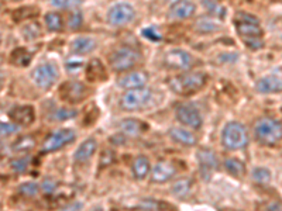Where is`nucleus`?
Here are the masks:
<instances>
[{"mask_svg":"<svg viewBox=\"0 0 282 211\" xmlns=\"http://www.w3.org/2000/svg\"><path fill=\"white\" fill-rule=\"evenodd\" d=\"M244 44L250 48V50H260V48H262L264 47V41H262V38H251V39H247L244 41Z\"/></svg>","mask_w":282,"mask_h":211,"instance_id":"obj_43","label":"nucleus"},{"mask_svg":"<svg viewBox=\"0 0 282 211\" xmlns=\"http://www.w3.org/2000/svg\"><path fill=\"white\" fill-rule=\"evenodd\" d=\"M60 77V71L57 65L52 62H45L38 65L37 68L31 72V79L34 85L41 90H48L57 83Z\"/></svg>","mask_w":282,"mask_h":211,"instance_id":"obj_7","label":"nucleus"},{"mask_svg":"<svg viewBox=\"0 0 282 211\" xmlns=\"http://www.w3.org/2000/svg\"><path fill=\"white\" fill-rule=\"evenodd\" d=\"M78 114L76 110H72V109H58L57 112L54 113V118L57 120V121H66V120H69V118H72Z\"/></svg>","mask_w":282,"mask_h":211,"instance_id":"obj_38","label":"nucleus"},{"mask_svg":"<svg viewBox=\"0 0 282 211\" xmlns=\"http://www.w3.org/2000/svg\"><path fill=\"white\" fill-rule=\"evenodd\" d=\"M256 90L261 95H274L282 92V79L277 75H267L256 82Z\"/></svg>","mask_w":282,"mask_h":211,"instance_id":"obj_17","label":"nucleus"},{"mask_svg":"<svg viewBox=\"0 0 282 211\" xmlns=\"http://www.w3.org/2000/svg\"><path fill=\"white\" fill-rule=\"evenodd\" d=\"M175 1H176V0H175Z\"/></svg>","mask_w":282,"mask_h":211,"instance_id":"obj_45","label":"nucleus"},{"mask_svg":"<svg viewBox=\"0 0 282 211\" xmlns=\"http://www.w3.org/2000/svg\"><path fill=\"white\" fill-rule=\"evenodd\" d=\"M147 82L148 75L146 72H129L127 75H123L117 80V85L124 90H129V89L144 87L147 85Z\"/></svg>","mask_w":282,"mask_h":211,"instance_id":"obj_19","label":"nucleus"},{"mask_svg":"<svg viewBox=\"0 0 282 211\" xmlns=\"http://www.w3.org/2000/svg\"><path fill=\"white\" fill-rule=\"evenodd\" d=\"M37 141L33 135H23L12 144V151L16 153H28L36 148Z\"/></svg>","mask_w":282,"mask_h":211,"instance_id":"obj_25","label":"nucleus"},{"mask_svg":"<svg viewBox=\"0 0 282 211\" xmlns=\"http://www.w3.org/2000/svg\"><path fill=\"white\" fill-rule=\"evenodd\" d=\"M44 21H45L48 31H51V33H58V31H61L62 27H64L61 14L57 12L47 13L45 17H44Z\"/></svg>","mask_w":282,"mask_h":211,"instance_id":"obj_28","label":"nucleus"},{"mask_svg":"<svg viewBox=\"0 0 282 211\" xmlns=\"http://www.w3.org/2000/svg\"><path fill=\"white\" fill-rule=\"evenodd\" d=\"M162 63L172 71H189L195 65V58L188 51L175 48L165 52Z\"/></svg>","mask_w":282,"mask_h":211,"instance_id":"obj_9","label":"nucleus"},{"mask_svg":"<svg viewBox=\"0 0 282 211\" xmlns=\"http://www.w3.org/2000/svg\"><path fill=\"white\" fill-rule=\"evenodd\" d=\"M40 190V185L36 183V182H25V183H22L19 186V193L23 194L24 197H33L36 196Z\"/></svg>","mask_w":282,"mask_h":211,"instance_id":"obj_33","label":"nucleus"},{"mask_svg":"<svg viewBox=\"0 0 282 211\" xmlns=\"http://www.w3.org/2000/svg\"><path fill=\"white\" fill-rule=\"evenodd\" d=\"M89 93H90L89 87L79 80H68V82L62 83V86L60 87V97L65 103H69V104L82 103L87 97Z\"/></svg>","mask_w":282,"mask_h":211,"instance_id":"obj_11","label":"nucleus"},{"mask_svg":"<svg viewBox=\"0 0 282 211\" xmlns=\"http://www.w3.org/2000/svg\"><path fill=\"white\" fill-rule=\"evenodd\" d=\"M98 47V41L92 37H76L71 44L75 55H85Z\"/></svg>","mask_w":282,"mask_h":211,"instance_id":"obj_22","label":"nucleus"},{"mask_svg":"<svg viewBox=\"0 0 282 211\" xmlns=\"http://www.w3.org/2000/svg\"><path fill=\"white\" fill-rule=\"evenodd\" d=\"M191 189H192V180L191 179H179L172 185L171 193L174 196L179 197V199H184L186 194H189Z\"/></svg>","mask_w":282,"mask_h":211,"instance_id":"obj_29","label":"nucleus"},{"mask_svg":"<svg viewBox=\"0 0 282 211\" xmlns=\"http://www.w3.org/2000/svg\"><path fill=\"white\" fill-rule=\"evenodd\" d=\"M223 166H224L226 172L232 174L236 179H240L245 174V163L239 158H227L223 162Z\"/></svg>","mask_w":282,"mask_h":211,"instance_id":"obj_26","label":"nucleus"},{"mask_svg":"<svg viewBox=\"0 0 282 211\" xmlns=\"http://www.w3.org/2000/svg\"><path fill=\"white\" fill-rule=\"evenodd\" d=\"M86 77L90 82H102L106 79V72L105 66L99 59H92L86 65Z\"/></svg>","mask_w":282,"mask_h":211,"instance_id":"obj_23","label":"nucleus"},{"mask_svg":"<svg viewBox=\"0 0 282 211\" xmlns=\"http://www.w3.org/2000/svg\"><path fill=\"white\" fill-rule=\"evenodd\" d=\"M135 17L134 7L127 1H119L110 6L106 14V21L110 25L120 27L131 23Z\"/></svg>","mask_w":282,"mask_h":211,"instance_id":"obj_10","label":"nucleus"},{"mask_svg":"<svg viewBox=\"0 0 282 211\" xmlns=\"http://www.w3.org/2000/svg\"><path fill=\"white\" fill-rule=\"evenodd\" d=\"M195 28H196L197 33H200V34H210V33L219 31L220 25L210 17H200V19H197V21L195 23Z\"/></svg>","mask_w":282,"mask_h":211,"instance_id":"obj_27","label":"nucleus"},{"mask_svg":"<svg viewBox=\"0 0 282 211\" xmlns=\"http://www.w3.org/2000/svg\"><path fill=\"white\" fill-rule=\"evenodd\" d=\"M152 100V92L147 87L138 89H129L126 90L120 97V109L123 112H138L146 109Z\"/></svg>","mask_w":282,"mask_h":211,"instance_id":"obj_4","label":"nucleus"},{"mask_svg":"<svg viewBox=\"0 0 282 211\" xmlns=\"http://www.w3.org/2000/svg\"><path fill=\"white\" fill-rule=\"evenodd\" d=\"M23 36L28 41L36 39L41 36V27L37 23H28L23 27Z\"/></svg>","mask_w":282,"mask_h":211,"instance_id":"obj_34","label":"nucleus"},{"mask_svg":"<svg viewBox=\"0 0 282 211\" xmlns=\"http://www.w3.org/2000/svg\"><path fill=\"white\" fill-rule=\"evenodd\" d=\"M9 117L10 120H13L16 124L23 125V127H27V125H31L36 120V110L33 106H16L13 107L12 110L9 112Z\"/></svg>","mask_w":282,"mask_h":211,"instance_id":"obj_16","label":"nucleus"},{"mask_svg":"<svg viewBox=\"0 0 282 211\" xmlns=\"http://www.w3.org/2000/svg\"><path fill=\"white\" fill-rule=\"evenodd\" d=\"M176 120L186 128L199 130L203 124V117L196 107L191 103H184L176 107Z\"/></svg>","mask_w":282,"mask_h":211,"instance_id":"obj_12","label":"nucleus"},{"mask_svg":"<svg viewBox=\"0 0 282 211\" xmlns=\"http://www.w3.org/2000/svg\"><path fill=\"white\" fill-rule=\"evenodd\" d=\"M0 128H1V137H9V135H13L19 131L20 125L16 124L14 121L13 123H1L0 124Z\"/></svg>","mask_w":282,"mask_h":211,"instance_id":"obj_39","label":"nucleus"},{"mask_svg":"<svg viewBox=\"0 0 282 211\" xmlns=\"http://www.w3.org/2000/svg\"><path fill=\"white\" fill-rule=\"evenodd\" d=\"M143 36L147 39H150V41H152V42H160L161 41V36L157 33L155 28H144L143 30Z\"/></svg>","mask_w":282,"mask_h":211,"instance_id":"obj_41","label":"nucleus"},{"mask_svg":"<svg viewBox=\"0 0 282 211\" xmlns=\"http://www.w3.org/2000/svg\"><path fill=\"white\" fill-rule=\"evenodd\" d=\"M196 12L195 3L189 0H176L174 1L168 10V17L171 20H186L192 17Z\"/></svg>","mask_w":282,"mask_h":211,"instance_id":"obj_15","label":"nucleus"},{"mask_svg":"<svg viewBox=\"0 0 282 211\" xmlns=\"http://www.w3.org/2000/svg\"><path fill=\"white\" fill-rule=\"evenodd\" d=\"M65 66L69 72H76L78 69H81L84 66V62L81 59H75V58H71L65 62Z\"/></svg>","mask_w":282,"mask_h":211,"instance_id":"obj_42","label":"nucleus"},{"mask_svg":"<svg viewBox=\"0 0 282 211\" xmlns=\"http://www.w3.org/2000/svg\"><path fill=\"white\" fill-rule=\"evenodd\" d=\"M196 161L199 165V174L202 176V179L210 180L212 173L219 168V159L215 151L205 147L199 148L196 152Z\"/></svg>","mask_w":282,"mask_h":211,"instance_id":"obj_13","label":"nucleus"},{"mask_svg":"<svg viewBox=\"0 0 282 211\" xmlns=\"http://www.w3.org/2000/svg\"><path fill=\"white\" fill-rule=\"evenodd\" d=\"M234 25L237 30V34L243 41L251 38L262 37V30L260 27V20L256 16L245 12H239L234 17Z\"/></svg>","mask_w":282,"mask_h":211,"instance_id":"obj_6","label":"nucleus"},{"mask_svg":"<svg viewBox=\"0 0 282 211\" xmlns=\"http://www.w3.org/2000/svg\"><path fill=\"white\" fill-rule=\"evenodd\" d=\"M55 187H57V183H55L54 180H51V179H45V180L43 182V185H41V189H43L45 193H52V192L55 190Z\"/></svg>","mask_w":282,"mask_h":211,"instance_id":"obj_44","label":"nucleus"},{"mask_svg":"<svg viewBox=\"0 0 282 211\" xmlns=\"http://www.w3.org/2000/svg\"><path fill=\"white\" fill-rule=\"evenodd\" d=\"M119 128H120L122 134L130 138L138 137L143 133V124L135 118H124L122 123L119 124Z\"/></svg>","mask_w":282,"mask_h":211,"instance_id":"obj_24","label":"nucleus"},{"mask_svg":"<svg viewBox=\"0 0 282 211\" xmlns=\"http://www.w3.org/2000/svg\"><path fill=\"white\" fill-rule=\"evenodd\" d=\"M151 172V162L147 156L138 155L131 163V173L137 180H144Z\"/></svg>","mask_w":282,"mask_h":211,"instance_id":"obj_21","label":"nucleus"},{"mask_svg":"<svg viewBox=\"0 0 282 211\" xmlns=\"http://www.w3.org/2000/svg\"><path fill=\"white\" fill-rule=\"evenodd\" d=\"M170 137L174 142L179 144V145H184V147H195L197 144L196 135L186 130L182 127H171L170 131H168Z\"/></svg>","mask_w":282,"mask_h":211,"instance_id":"obj_20","label":"nucleus"},{"mask_svg":"<svg viewBox=\"0 0 282 211\" xmlns=\"http://www.w3.org/2000/svg\"><path fill=\"white\" fill-rule=\"evenodd\" d=\"M176 174V168L174 163L168 161L157 162L151 171V182L152 183H167Z\"/></svg>","mask_w":282,"mask_h":211,"instance_id":"obj_14","label":"nucleus"},{"mask_svg":"<svg viewBox=\"0 0 282 211\" xmlns=\"http://www.w3.org/2000/svg\"><path fill=\"white\" fill-rule=\"evenodd\" d=\"M28 163H30V158H28V156H24V158L13 159V161L10 162V166H12V169L14 172H17V173H23V172L27 171Z\"/></svg>","mask_w":282,"mask_h":211,"instance_id":"obj_37","label":"nucleus"},{"mask_svg":"<svg viewBox=\"0 0 282 211\" xmlns=\"http://www.w3.org/2000/svg\"><path fill=\"white\" fill-rule=\"evenodd\" d=\"M76 139V133L71 128H61V130H57L55 133L49 134L48 137L44 139L40 152L41 153H51V152H55V151H60V149L65 148L66 145H69L71 142H74Z\"/></svg>","mask_w":282,"mask_h":211,"instance_id":"obj_8","label":"nucleus"},{"mask_svg":"<svg viewBox=\"0 0 282 211\" xmlns=\"http://www.w3.org/2000/svg\"><path fill=\"white\" fill-rule=\"evenodd\" d=\"M84 23V14L79 12L78 9L71 13L69 19H68V28L69 30H78Z\"/></svg>","mask_w":282,"mask_h":211,"instance_id":"obj_36","label":"nucleus"},{"mask_svg":"<svg viewBox=\"0 0 282 211\" xmlns=\"http://www.w3.org/2000/svg\"><path fill=\"white\" fill-rule=\"evenodd\" d=\"M138 59H140V54L137 51L129 48V47H120L110 52L109 65L114 72L122 74V72H127V71L133 69L138 62Z\"/></svg>","mask_w":282,"mask_h":211,"instance_id":"obj_5","label":"nucleus"},{"mask_svg":"<svg viewBox=\"0 0 282 211\" xmlns=\"http://www.w3.org/2000/svg\"><path fill=\"white\" fill-rule=\"evenodd\" d=\"M30 59H31V55L25 50H23V48L13 51L12 58H10L13 65H19V66H25L27 63L30 62Z\"/></svg>","mask_w":282,"mask_h":211,"instance_id":"obj_31","label":"nucleus"},{"mask_svg":"<svg viewBox=\"0 0 282 211\" xmlns=\"http://www.w3.org/2000/svg\"><path fill=\"white\" fill-rule=\"evenodd\" d=\"M250 142L245 125L240 121H229L221 130V144L227 151L244 149Z\"/></svg>","mask_w":282,"mask_h":211,"instance_id":"obj_3","label":"nucleus"},{"mask_svg":"<svg viewBox=\"0 0 282 211\" xmlns=\"http://www.w3.org/2000/svg\"><path fill=\"white\" fill-rule=\"evenodd\" d=\"M84 0H51V4L61 10H76Z\"/></svg>","mask_w":282,"mask_h":211,"instance_id":"obj_32","label":"nucleus"},{"mask_svg":"<svg viewBox=\"0 0 282 211\" xmlns=\"http://www.w3.org/2000/svg\"><path fill=\"white\" fill-rule=\"evenodd\" d=\"M208 82V75L203 72H185L168 80V86L178 96L188 97L200 92Z\"/></svg>","mask_w":282,"mask_h":211,"instance_id":"obj_1","label":"nucleus"},{"mask_svg":"<svg viewBox=\"0 0 282 211\" xmlns=\"http://www.w3.org/2000/svg\"><path fill=\"white\" fill-rule=\"evenodd\" d=\"M254 137L261 145H275L282 139V123L272 117H261L254 124Z\"/></svg>","mask_w":282,"mask_h":211,"instance_id":"obj_2","label":"nucleus"},{"mask_svg":"<svg viewBox=\"0 0 282 211\" xmlns=\"http://www.w3.org/2000/svg\"><path fill=\"white\" fill-rule=\"evenodd\" d=\"M160 207L161 204L158 201L151 199H146L144 201H141V203L137 206V209H141V210H158Z\"/></svg>","mask_w":282,"mask_h":211,"instance_id":"obj_40","label":"nucleus"},{"mask_svg":"<svg viewBox=\"0 0 282 211\" xmlns=\"http://www.w3.org/2000/svg\"><path fill=\"white\" fill-rule=\"evenodd\" d=\"M98 151V141L95 138H86L84 142L79 144L74 153V161L78 163H85L90 161Z\"/></svg>","mask_w":282,"mask_h":211,"instance_id":"obj_18","label":"nucleus"},{"mask_svg":"<svg viewBox=\"0 0 282 211\" xmlns=\"http://www.w3.org/2000/svg\"><path fill=\"white\" fill-rule=\"evenodd\" d=\"M202 3H203L205 9L209 12V14L216 16V17H223L224 16V9L217 1H215V0H202Z\"/></svg>","mask_w":282,"mask_h":211,"instance_id":"obj_35","label":"nucleus"},{"mask_svg":"<svg viewBox=\"0 0 282 211\" xmlns=\"http://www.w3.org/2000/svg\"><path fill=\"white\" fill-rule=\"evenodd\" d=\"M251 177H253V180H254V182H257V183H260V185L270 183L271 182L270 169L262 168V166L254 168V169H253V172H251Z\"/></svg>","mask_w":282,"mask_h":211,"instance_id":"obj_30","label":"nucleus"}]
</instances>
